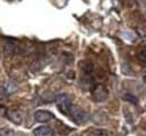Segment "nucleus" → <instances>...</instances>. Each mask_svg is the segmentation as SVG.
<instances>
[{"instance_id":"nucleus-10","label":"nucleus","mask_w":146,"mask_h":136,"mask_svg":"<svg viewBox=\"0 0 146 136\" xmlns=\"http://www.w3.org/2000/svg\"><path fill=\"white\" fill-rule=\"evenodd\" d=\"M124 100H126V101H129V102H133L134 105H137L138 103V99L135 97V96H133V95H130V94H126L125 96H124Z\"/></svg>"},{"instance_id":"nucleus-5","label":"nucleus","mask_w":146,"mask_h":136,"mask_svg":"<svg viewBox=\"0 0 146 136\" xmlns=\"http://www.w3.org/2000/svg\"><path fill=\"white\" fill-rule=\"evenodd\" d=\"M7 117L13 121V123H15V124H21V121H23V115H21V113L17 110V109H10V110H8L7 111Z\"/></svg>"},{"instance_id":"nucleus-7","label":"nucleus","mask_w":146,"mask_h":136,"mask_svg":"<svg viewBox=\"0 0 146 136\" xmlns=\"http://www.w3.org/2000/svg\"><path fill=\"white\" fill-rule=\"evenodd\" d=\"M87 136H108V134L105 129H93L91 132H89Z\"/></svg>"},{"instance_id":"nucleus-3","label":"nucleus","mask_w":146,"mask_h":136,"mask_svg":"<svg viewBox=\"0 0 146 136\" xmlns=\"http://www.w3.org/2000/svg\"><path fill=\"white\" fill-rule=\"evenodd\" d=\"M108 90L107 88H105L104 86L99 84L94 88L93 90V98L97 100V101H105L107 98H108Z\"/></svg>"},{"instance_id":"nucleus-1","label":"nucleus","mask_w":146,"mask_h":136,"mask_svg":"<svg viewBox=\"0 0 146 136\" xmlns=\"http://www.w3.org/2000/svg\"><path fill=\"white\" fill-rule=\"evenodd\" d=\"M66 115L71 117L78 125H83L90 119V114L88 111H86V110H83V109H81V108H79L74 105H72L69 108Z\"/></svg>"},{"instance_id":"nucleus-6","label":"nucleus","mask_w":146,"mask_h":136,"mask_svg":"<svg viewBox=\"0 0 146 136\" xmlns=\"http://www.w3.org/2000/svg\"><path fill=\"white\" fill-rule=\"evenodd\" d=\"M54 134L53 128L48 126H40L34 129V135L35 136H52Z\"/></svg>"},{"instance_id":"nucleus-4","label":"nucleus","mask_w":146,"mask_h":136,"mask_svg":"<svg viewBox=\"0 0 146 136\" xmlns=\"http://www.w3.org/2000/svg\"><path fill=\"white\" fill-rule=\"evenodd\" d=\"M34 117L38 123H48L52 119H54V115L47 110H37Z\"/></svg>"},{"instance_id":"nucleus-2","label":"nucleus","mask_w":146,"mask_h":136,"mask_svg":"<svg viewBox=\"0 0 146 136\" xmlns=\"http://www.w3.org/2000/svg\"><path fill=\"white\" fill-rule=\"evenodd\" d=\"M56 103H57L58 109H60L63 114L66 115L69 108L72 106V98H71V96H69V95H66V94H60V95L56 97Z\"/></svg>"},{"instance_id":"nucleus-8","label":"nucleus","mask_w":146,"mask_h":136,"mask_svg":"<svg viewBox=\"0 0 146 136\" xmlns=\"http://www.w3.org/2000/svg\"><path fill=\"white\" fill-rule=\"evenodd\" d=\"M0 136H15V132L11 128L3 127V128H0Z\"/></svg>"},{"instance_id":"nucleus-9","label":"nucleus","mask_w":146,"mask_h":136,"mask_svg":"<svg viewBox=\"0 0 146 136\" xmlns=\"http://www.w3.org/2000/svg\"><path fill=\"white\" fill-rule=\"evenodd\" d=\"M14 44L13 43H10V42H8L7 44H6V46H5V54L6 55H8V56H10L13 53H14Z\"/></svg>"}]
</instances>
